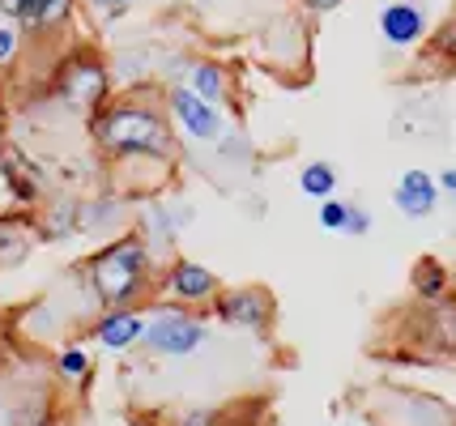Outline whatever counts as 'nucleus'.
<instances>
[{"label": "nucleus", "instance_id": "1", "mask_svg": "<svg viewBox=\"0 0 456 426\" xmlns=\"http://www.w3.org/2000/svg\"><path fill=\"white\" fill-rule=\"evenodd\" d=\"M90 137L116 163H175V128L154 102L119 99L90 116Z\"/></svg>", "mask_w": 456, "mask_h": 426}, {"label": "nucleus", "instance_id": "2", "mask_svg": "<svg viewBox=\"0 0 456 426\" xmlns=\"http://www.w3.org/2000/svg\"><path fill=\"white\" fill-rule=\"evenodd\" d=\"M159 282L154 244L141 230H124L86 261V290L94 307H133Z\"/></svg>", "mask_w": 456, "mask_h": 426}, {"label": "nucleus", "instance_id": "3", "mask_svg": "<svg viewBox=\"0 0 456 426\" xmlns=\"http://www.w3.org/2000/svg\"><path fill=\"white\" fill-rule=\"evenodd\" d=\"M205 345H209V316L200 307L162 303L150 311L141 350H150L154 358H192Z\"/></svg>", "mask_w": 456, "mask_h": 426}, {"label": "nucleus", "instance_id": "4", "mask_svg": "<svg viewBox=\"0 0 456 426\" xmlns=\"http://www.w3.org/2000/svg\"><path fill=\"white\" fill-rule=\"evenodd\" d=\"M56 99L64 107H73L81 116H94L99 107H107V94H111V68L99 60V56H90V52H73V56H64L56 68Z\"/></svg>", "mask_w": 456, "mask_h": 426}, {"label": "nucleus", "instance_id": "5", "mask_svg": "<svg viewBox=\"0 0 456 426\" xmlns=\"http://www.w3.org/2000/svg\"><path fill=\"white\" fill-rule=\"evenodd\" d=\"M209 316L218 325L235 328V333H269L273 328V316H278V299L265 290V285H222L218 299L209 303Z\"/></svg>", "mask_w": 456, "mask_h": 426}, {"label": "nucleus", "instance_id": "6", "mask_svg": "<svg viewBox=\"0 0 456 426\" xmlns=\"http://www.w3.org/2000/svg\"><path fill=\"white\" fill-rule=\"evenodd\" d=\"M167 111H171L175 128L192 145H218L222 137H226V116H222V107L218 102L197 99L183 82L167 85Z\"/></svg>", "mask_w": 456, "mask_h": 426}, {"label": "nucleus", "instance_id": "7", "mask_svg": "<svg viewBox=\"0 0 456 426\" xmlns=\"http://www.w3.org/2000/svg\"><path fill=\"white\" fill-rule=\"evenodd\" d=\"M159 285L171 303H183V307H209L222 290L218 273L209 264L188 261V256H171V264L159 273Z\"/></svg>", "mask_w": 456, "mask_h": 426}, {"label": "nucleus", "instance_id": "8", "mask_svg": "<svg viewBox=\"0 0 456 426\" xmlns=\"http://www.w3.org/2000/svg\"><path fill=\"white\" fill-rule=\"evenodd\" d=\"M410 345H418L427 358H456V294L439 303H418Z\"/></svg>", "mask_w": 456, "mask_h": 426}, {"label": "nucleus", "instance_id": "9", "mask_svg": "<svg viewBox=\"0 0 456 426\" xmlns=\"http://www.w3.org/2000/svg\"><path fill=\"white\" fill-rule=\"evenodd\" d=\"M376 30L388 52H418L422 43H431V18L418 0H388L379 9Z\"/></svg>", "mask_w": 456, "mask_h": 426}, {"label": "nucleus", "instance_id": "10", "mask_svg": "<svg viewBox=\"0 0 456 426\" xmlns=\"http://www.w3.org/2000/svg\"><path fill=\"white\" fill-rule=\"evenodd\" d=\"M145 325H150V316L141 307H99V316L90 325V342L102 354H128L145 342Z\"/></svg>", "mask_w": 456, "mask_h": 426}, {"label": "nucleus", "instance_id": "11", "mask_svg": "<svg viewBox=\"0 0 456 426\" xmlns=\"http://www.w3.org/2000/svg\"><path fill=\"white\" fill-rule=\"evenodd\" d=\"M393 205H397L401 218H410V222H427V218H436V209L444 205V192H439L436 171H422V166L401 171L397 183H393Z\"/></svg>", "mask_w": 456, "mask_h": 426}, {"label": "nucleus", "instance_id": "12", "mask_svg": "<svg viewBox=\"0 0 456 426\" xmlns=\"http://www.w3.org/2000/svg\"><path fill=\"white\" fill-rule=\"evenodd\" d=\"M77 13V0H0V18L18 21L26 35H56Z\"/></svg>", "mask_w": 456, "mask_h": 426}, {"label": "nucleus", "instance_id": "13", "mask_svg": "<svg viewBox=\"0 0 456 426\" xmlns=\"http://www.w3.org/2000/svg\"><path fill=\"white\" fill-rule=\"evenodd\" d=\"M410 294L414 303H439L452 294V269L439 261V256H418L410 264Z\"/></svg>", "mask_w": 456, "mask_h": 426}, {"label": "nucleus", "instance_id": "14", "mask_svg": "<svg viewBox=\"0 0 456 426\" xmlns=\"http://www.w3.org/2000/svg\"><path fill=\"white\" fill-rule=\"evenodd\" d=\"M0 180H4L9 197H13L18 205L39 201V192H43L39 171H35V163H30L26 154H18V149H4V154H0Z\"/></svg>", "mask_w": 456, "mask_h": 426}, {"label": "nucleus", "instance_id": "15", "mask_svg": "<svg viewBox=\"0 0 456 426\" xmlns=\"http://www.w3.org/2000/svg\"><path fill=\"white\" fill-rule=\"evenodd\" d=\"M183 85L197 94V99H205V102H226V94H231V77H226V68H222L218 60H192L188 64V73H183Z\"/></svg>", "mask_w": 456, "mask_h": 426}, {"label": "nucleus", "instance_id": "16", "mask_svg": "<svg viewBox=\"0 0 456 426\" xmlns=\"http://www.w3.org/2000/svg\"><path fill=\"white\" fill-rule=\"evenodd\" d=\"M188 218H192L188 209L171 213L167 205H145V209H141V226H137V230L150 239V244H167V247H171L179 239V230H183V222H188Z\"/></svg>", "mask_w": 456, "mask_h": 426}, {"label": "nucleus", "instance_id": "17", "mask_svg": "<svg viewBox=\"0 0 456 426\" xmlns=\"http://www.w3.org/2000/svg\"><path fill=\"white\" fill-rule=\"evenodd\" d=\"M298 192L307 197V201H329V197H338V166L316 158V163H303L298 166Z\"/></svg>", "mask_w": 456, "mask_h": 426}, {"label": "nucleus", "instance_id": "18", "mask_svg": "<svg viewBox=\"0 0 456 426\" xmlns=\"http://www.w3.org/2000/svg\"><path fill=\"white\" fill-rule=\"evenodd\" d=\"M4 426H56L52 397H47V392H30V397H21L13 409H4Z\"/></svg>", "mask_w": 456, "mask_h": 426}, {"label": "nucleus", "instance_id": "19", "mask_svg": "<svg viewBox=\"0 0 456 426\" xmlns=\"http://www.w3.org/2000/svg\"><path fill=\"white\" fill-rule=\"evenodd\" d=\"M73 230H81V205H77V201L52 205V209L43 213V222H39V235L47 239V244H60V239H69Z\"/></svg>", "mask_w": 456, "mask_h": 426}, {"label": "nucleus", "instance_id": "20", "mask_svg": "<svg viewBox=\"0 0 456 426\" xmlns=\"http://www.w3.org/2000/svg\"><path fill=\"white\" fill-rule=\"evenodd\" d=\"M90 371H94V358H90V350H86V345L69 342L56 354V375L64 380V384H86V380H90Z\"/></svg>", "mask_w": 456, "mask_h": 426}, {"label": "nucleus", "instance_id": "21", "mask_svg": "<svg viewBox=\"0 0 456 426\" xmlns=\"http://www.w3.org/2000/svg\"><path fill=\"white\" fill-rule=\"evenodd\" d=\"M350 218H354V201H341V197L316 201L320 230H329V235H346V230H350Z\"/></svg>", "mask_w": 456, "mask_h": 426}, {"label": "nucleus", "instance_id": "22", "mask_svg": "<svg viewBox=\"0 0 456 426\" xmlns=\"http://www.w3.org/2000/svg\"><path fill=\"white\" fill-rule=\"evenodd\" d=\"M26 247H30V239H26L21 230H13L9 222H0V269L18 264L21 256H26Z\"/></svg>", "mask_w": 456, "mask_h": 426}, {"label": "nucleus", "instance_id": "23", "mask_svg": "<svg viewBox=\"0 0 456 426\" xmlns=\"http://www.w3.org/2000/svg\"><path fill=\"white\" fill-rule=\"evenodd\" d=\"M21 43H26V30H21L18 21L0 18V68L18 60V56H21Z\"/></svg>", "mask_w": 456, "mask_h": 426}, {"label": "nucleus", "instance_id": "24", "mask_svg": "<svg viewBox=\"0 0 456 426\" xmlns=\"http://www.w3.org/2000/svg\"><path fill=\"white\" fill-rule=\"evenodd\" d=\"M431 52H436L444 64H452V68H456V13L439 26L436 35H431Z\"/></svg>", "mask_w": 456, "mask_h": 426}, {"label": "nucleus", "instance_id": "25", "mask_svg": "<svg viewBox=\"0 0 456 426\" xmlns=\"http://www.w3.org/2000/svg\"><path fill=\"white\" fill-rule=\"evenodd\" d=\"M137 0H86V9L94 13V18H102V21H111V18H119V13H128Z\"/></svg>", "mask_w": 456, "mask_h": 426}, {"label": "nucleus", "instance_id": "26", "mask_svg": "<svg viewBox=\"0 0 456 426\" xmlns=\"http://www.w3.org/2000/svg\"><path fill=\"white\" fill-rule=\"evenodd\" d=\"M346 0H298V9L303 13H312V18H324V13H338Z\"/></svg>", "mask_w": 456, "mask_h": 426}, {"label": "nucleus", "instance_id": "27", "mask_svg": "<svg viewBox=\"0 0 456 426\" xmlns=\"http://www.w3.org/2000/svg\"><path fill=\"white\" fill-rule=\"evenodd\" d=\"M371 230V213L362 209V205H354V218H350V230H346V239H362Z\"/></svg>", "mask_w": 456, "mask_h": 426}, {"label": "nucleus", "instance_id": "28", "mask_svg": "<svg viewBox=\"0 0 456 426\" xmlns=\"http://www.w3.org/2000/svg\"><path fill=\"white\" fill-rule=\"evenodd\" d=\"M436 180H439V192H444V201L456 205V163L444 166V171H436Z\"/></svg>", "mask_w": 456, "mask_h": 426}, {"label": "nucleus", "instance_id": "29", "mask_svg": "<svg viewBox=\"0 0 456 426\" xmlns=\"http://www.w3.org/2000/svg\"><path fill=\"white\" fill-rule=\"evenodd\" d=\"M0 418H4V406H0Z\"/></svg>", "mask_w": 456, "mask_h": 426}]
</instances>
